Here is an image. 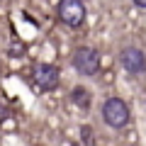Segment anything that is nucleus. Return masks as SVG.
Segmentation results:
<instances>
[{
  "label": "nucleus",
  "instance_id": "obj_1",
  "mask_svg": "<svg viewBox=\"0 0 146 146\" xmlns=\"http://www.w3.org/2000/svg\"><path fill=\"white\" fill-rule=\"evenodd\" d=\"M102 119L107 127L112 129H124L131 119V112H129V105L124 102L122 98H107L102 105Z\"/></svg>",
  "mask_w": 146,
  "mask_h": 146
},
{
  "label": "nucleus",
  "instance_id": "obj_2",
  "mask_svg": "<svg viewBox=\"0 0 146 146\" xmlns=\"http://www.w3.org/2000/svg\"><path fill=\"white\" fill-rule=\"evenodd\" d=\"M73 68L80 73V76H95L100 71V54L93 46H78L73 51Z\"/></svg>",
  "mask_w": 146,
  "mask_h": 146
},
{
  "label": "nucleus",
  "instance_id": "obj_3",
  "mask_svg": "<svg viewBox=\"0 0 146 146\" xmlns=\"http://www.w3.org/2000/svg\"><path fill=\"white\" fill-rule=\"evenodd\" d=\"M58 80H61V73H58L56 66L51 63H36L32 68V83L36 85L39 90H56L58 88Z\"/></svg>",
  "mask_w": 146,
  "mask_h": 146
},
{
  "label": "nucleus",
  "instance_id": "obj_4",
  "mask_svg": "<svg viewBox=\"0 0 146 146\" xmlns=\"http://www.w3.org/2000/svg\"><path fill=\"white\" fill-rule=\"evenodd\" d=\"M58 17L66 27L71 29H78L85 22V5L83 0H61L58 3Z\"/></svg>",
  "mask_w": 146,
  "mask_h": 146
},
{
  "label": "nucleus",
  "instance_id": "obj_5",
  "mask_svg": "<svg viewBox=\"0 0 146 146\" xmlns=\"http://www.w3.org/2000/svg\"><path fill=\"white\" fill-rule=\"evenodd\" d=\"M119 63L127 73L131 76H141L146 73V54L141 51L139 46H124L119 51Z\"/></svg>",
  "mask_w": 146,
  "mask_h": 146
},
{
  "label": "nucleus",
  "instance_id": "obj_6",
  "mask_svg": "<svg viewBox=\"0 0 146 146\" xmlns=\"http://www.w3.org/2000/svg\"><path fill=\"white\" fill-rule=\"evenodd\" d=\"M71 102L76 105L78 110H88L90 102H93V95H90L85 88H73L71 90Z\"/></svg>",
  "mask_w": 146,
  "mask_h": 146
},
{
  "label": "nucleus",
  "instance_id": "obj_7",
  "mask_svg": "<svg viewBox=\"0 0 146 146\" xmlns=\"http://www.w3.org/2000/svg\"><path fill=\"white\" fill-rule=\"evenodd\" d=\"M80 134H83V141H85V144H93V134H90L88 127H83V131H80Z\"/></svg>",
  "mask_w": 146,
  "mask_h": 146
},
{
  "label": "nucleus",
  "instance_id": "obj_8",
  "mask_svg": "<svg viewBox=\"0 0 146 146\" xmlns=\"http://www.w3.org/2000/svg\"><path fill=\"white\" fill-rule=\"evenodd\" d=\"M136 7H141V10H146V0H131Z\"/></svg>",
  "mask_w": 146,
  "mask_h": 146
}]
</instances>
